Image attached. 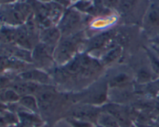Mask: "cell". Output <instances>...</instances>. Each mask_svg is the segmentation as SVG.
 <instances>
[{
    "label": "cell",
    "instance_id": "cell-1",
    "mask_svg": "<svg viewBox=\"0 0 159 127\" xmlns=\"http://www.w3.org/2000/svg\"><path fill=\"white\" fill-rule=\"evenodd\" d=\"M31 8L27 2L0 5V22L2 25L12 27L23 26L30 17Z\"/></svg>",
    "mask_w": 159,
    "mask_h": 127
},
{
    "label": "cell",
    "instance_id": "cell-2",
    "mask_svg": "<svg viewBox=\"0 0 159 127\" xmlns=\"http://www.w3.org/2000/svg\"><path fill=\"white\" fill-rule=\"evenodd\" d=\"M102 109H99L98 106L82 103L79 106H74L72 109H70V118L89 122L93 124V123H97L98 117Z\"/></svg>",
    "mask_w": 159,
    "mask_h": 127
},
{
    "label": "cell",
    "instance_id": "cell-3",
    "mask_svg": "<svg viewBox=\"0 0 159 127\" xmlns=\"http://www.w3.org/2000/svg\"><path fill=\"white\" fill-rule=\"evenodd\" d=\"M75 43L69 39H64L57 44L54 52V61L59 64H65L71 61L75 53Z\"/></svg>",
    "mask_w": 159,
    "mask_h": 127
},
{
    "label": "cell",
    "instance_id": "cell-4",
    "mask_svg": "<svg viewBox=\"0 0 159 127\" xmlns=\"http://www.w3.org/2000/svg\"><path fill=\"white\" fill-rule=\"evenodd\" d=\"M39 89L37 92V103H38L40 113L43 112V113H49L52 111V109L55 106V103L57 102V94L54 89Z\"/></svg>",
    "mask_w": 159,
    "mask_h": 127
},
{
    "label": "cell",
    "instance_id": "cell-5",
    "mask_svg": "<svg viewBox=\"0 0 159 127\" xmlns=\"http://www.w3.org/2000/svg\"><path fill=\"white\" fill-rule=\"evenodd\" d=\"M102 111L107 112L113 116L119 123L120 127H126L132 124L130 114L124 109V106L117 103H108L102 106Z\"/></svg>",
    "mask_w": 159,
    "mask_h": 127
},
{
    "label": "cell",
    "instance_id": "cell-6",
    "mask_svg": "<svg viewBox=\"0 0 159 127\" xmlns=\"http://www.w3.org/2000/svg\"><path fill=\"white\" fill-rule=\"evenodd\" d=\"M17 78L23 81L32 82L39 85H48L50 83V76L43 71L40 69H31L20 72L17 75Z\"/></svg>",
    "mask_w": 159,
    "mask_h": 127
},
{
    "label": "cell",
    "instance_id": "cell-7",
    "mask_svg": "<svg viewBox=\"0 0 159 127\" xmlns=\"http://www.w3.org/2000/svg\"><path fill=\"white\" fill-rule=\"evenodd\" d=\"M61 32L57 27H48L43 29L40 34V43L55 50L61 40Z\"/></svg>",
    "mask_w": 159,
    "mask_h": 127
},
{
    "label": "cell",
    "instance_id": "cell-8",
    "mask_svg": "<svg viewBox=\"0 0 159 127\" xmlns=\"http://www.w3.org/2000/svg\"><path fill=\"white\" fill-rule=\"evenodd\" d=\"M81 20V15L77 11L68 10L61 18L58 29L62 33H67L78 26Z\"/></svg>",
    "mask_w": 159,
    "mask_h": 127
},
{
    "label": "cell",
    "instance_id": "cell-9",
    "mask_svg": "<svg viewBox=\"0 0 159 127\" xmlns=\"http://www.w3.org/2000/svg\"><path fill=\"white\" fill-rule=\"evenodd\" d=\"M43 85H39L32 82L23 81L18 80L17 81H12L9 87L16 91L20 96L26 95H34Z\"/></svg>",
    "mask_w": 159,
    "mask_h": 127
},
{
    "label": "cell",
    "instance_id": "cell-10",
    "mask_svg": "<svg viewBox=\"0 0 159 127\" xmlns=\"http://www.w3.org/2000/svg\"><path fill=\"white\" fill-rule=\"evenodd\" d=\"M14 43L24 49H29L32 47V43H31V35L29 31L27 30L26 27H25L24 25L16 27L15 35V42Z\"/></svg>",
    "mask_w": 159,
    "mask_h": 127
},
{
    "label": "cell",
    "instance_id": "cell-11",
    "mask_svg": "<svg viewBox=\"0 0 159 127\" xmlns=\"http://www.w3.org/2000/svg\"><path fill=\"white\" fill-rule=\"evenodd\" d=\"M114 90L110 93V100L113 103L124 104L125 102L129 101L133 96V90L128 89V86L122 88H112Z\"/></svg>",
    "mask_w": 159,
    "mask_h": 127
},
{
    "label": "cell",
    "instance_id": "cell-12",
    "mask_svg": "<svg viewBox=\"0 0 159 127\" xmlns=\"http://www.w3.org/2000/svg\"><path fill=\"white\" fill-rule=\"evenodd\" d=\"M26 111L34 113L40 114L37 97L34 95H26L20 97L18 102Z\"/></svg>",
    "mask_w": 159,
    "mask_h": 127
},
{
    "label": "cell",
    "instance_id": "cell-13",
    "mask_svg": "<svg viewBox=\"0 0 159 127\" xmlns=\"http://www.w3.org/2000/svg\"><path fill=\"white\" fill-rule=\"evenodd\" d=\"M112 36L111 32H106L95 36L89 43V51H93L102 48Z\"/></svg>",
    "mask_w": 159,
    "mask_h": 127
},
{
    "label": "cell",
    "instance_id": "cell-14",
    "mask_svg": "<svg viewBox=\"0 0 159 127\" xmlns=\"http://www.w3.org/2000/svg\"><path fill=\"white\" fill-rule=\"evenodd\" d=\"M16 30V27L2 25L1 30H0V43L8 45L14 43Z\"/></svg>",
    "mask_w": 159,
    "mask_h": 127
},
{
    "label": "cell",
    "instance_id": "cell-15",
    "mask_svg": "<svg viewBox=\"0 0 159 127\" xmlns=\"http://www.w3.org/2000/svg\"><path fill=\"white\" fill-rule=\"evenodd\" d=\"M130 81V78L127 74L120 73L110 79L108 83V86L110 89L125 87V86H129Z\"/></svg>",
    "mask_w": 159,
    "mask_h": 127
},
{
    "label": "cell",
    "instance_id": "cell-16",
    "mask_svg": "<svg viewBox=\"0 0 159 127\" xmlns=\"http://www.w3.org/2000/svg\"><path fill=\"white\" fill-rule=\"evenodd\" d=\"M0 96H1L2 103L6 105L18 103L21 97L14 89L10 87L0 91Z\"/></svg>",
    "mask_w": 159,
    "mask_h": 127
},
{
    "label": "cell",
    "instance_id": "cell-17",
    "mask_svg": "<svg viewBox=\"0 0 159 127\" xmlns=\"http://www.w3.org/2000/svg\"><path fill=\"white\" fill-rule=\"evenodd\" d=\"M97 124L102 127H120L117 120L110 113L101 111L97 120Z\"/></svg>",
    "mask_w": 159,
    "mask_h": 127
},
{
    "label": "cell",
    "instance_id": "cell-18",
    "mask_svg": "<svg viewBox=\"0 0 159 127\" xmlns=\"http://www.w3.org/2000/svg\"><path fill=\"white\" fill-rule=\"evenodd\" d=\"M122 52V47L121 46H116L113 47V49L109 50L108 52H106L103 55H102V59H101V63L102 65H109L110 63H113L115 60L117 59L121 55Z\"/></svg>",
    "mask_w": 159,
    "mask_h": 127
},
{
    "label": "cell",
    "instance_id": "cell-19",
    "mask_svg": "<svg viewBox=\"0 0 159 127\" xmlns=\"http://www.w3.org/2000/svg\"><path fill=\"white\" fill-rule=\"evenodd\" d=\"M154 73L152 72V69H148L147 68H142L140 69L137 74V80L138 83L141 85L147 84L154 81L155 78H154Z\"/></svg>",
    "mask_w": 159,
    "mask_h": 127
},
{
    "label": "cell",
    "instance_id": "cell-20",
    "mask_svg": "<svg viewBox=\"0 0 159 127\" xmlns=\"http://www.w3.org/2000/svg\"><path fill=\"white\" fill-rule=\"evenodd\" d=\"M148 57L150 63V68L156 79L159 77V57L155 51H148Z\"/></svg>",
    "mask_w": 159,
    "mask_h": 127
},
{
    "label": "cell",
    "instance_id": "cell-21",
    "mask_svg": "<svg viewBox=\"0 0 159 127\" xmlns=\"http://www.w3.org/2000/svg\"><path fill=\"white\" fill-rule=\"evenodd\" d=\"M148 24L152 26H159V8L154 6L149 10L147 15Z\"/></svg>",
    "mask_w": 159,
    "mask_h": 127
},
{
    "label": "cell",
    "instance_id": "cell-22",
    "mask_svg": "<svg viewBox=\"0 0 159 127\" xmlns=\"http://www.w3.org/2000/svg\"><path fill=\"white\" fill-rule=\"evenodd\" d=\"M137 0H120L118 7L122 13H127L135 6Z\"/></svg>",
    "mask_w": 159,
    "mask_h": 127
},
{
    "label": "cell",
    "instance_id": "cell-23",
    "mask_svg": "<svg viewBox=\"0 0 159 127\" xmlns=\"http://www.w3.org/2000/svg\"><path fill=\"white\" fill-rule=\"evenodd\" d=\"M12 80L4 74H0V91L9 88L12 84Z\"/></svg>",
    "mask_w": 159,
    "mask_h": 127
},
{
    "label": "cell",
    "instance_id": "cell-24",
    "mask_svg": "<svg viewBox=\"0 0 159 127\" xmlns=\"http://www.w3.org/2000/svg\"><path fill=\"white\" fill-rule=\"evenodd\" d=\"M120 0H104V4L110 8H113L118 6Z\"/></svg>",
    "mask_w": 159,
    "mask_h": 127
},
{
    "label": "cell",
    "instance_id": "cell-25",
    "mask_svg": "<svg viewBox=\"0 0 159 127\" xmlns=\"http://www.w3.org/2000/svg\"><path fill=\"white\" fill-rule=\"evenodd\" d=\"M134 125L136 127H157L154 125L149 124V123H139V122H135Z\"/></svg>",
    "mask_w": 159,
    "mask_h": 127
},
{
    "label": "cell",
    "instance_id": "cell-26",
    "mask_svg": "<svg viewBox=\"0 0 159 127\" xmlns=\"http://www.w3.org/2000/svg\"><path fill=\"white\" fill-rule=\"evenodd\" d=\"M19 0H0V5H8V4H12Z\"/></svg>",
    "mask_w": 159,
    "mask_h": 127
},
{
    "label": "cell",
    "instance_id": "cell-27",
    "mask_svg": "<svg viewBox=\"0 0 159 127\" xmlns=\"http://www.w3.org/2000/svg\"><path fill=\"white\" fill-rule=\"evenodd\" d=\"M154 83H155V86H156L157 89H158V90L159 92V77H158V78L155 79V80H154Z\"/></svg>",
    "mask_w": 159,
    "mask_h": 127
},
{
    "label": "cell",
    "instance_id": "cell-28",
    "mask_svg": "<svg viewBox=\"0 0 159 127\" xmlns=\"http://www.w3.org/2000/svg\"><path fill=\"white\" fill-rule=\"evenodd\" d=\"M153 49H154V51H155V53H156L159 57V49H158V48H156V47H153Z\"/></svg>",
    "mask_w": 159,
    "mask_h": 127
},
{
    "label": "cell",
    "instance_id": "cell-29",
    "mask_svg": "<svg viewBox=\"0 0 159 127\" xmlns=\"http://www.w3.org/2000/svg\"><path fill=\"white\" fill-rule=\"evenodd\" d=\"M4 71H5V69H3L2 66L1 65H0V74H2V73H3V72H4Z\"/></svg>",
    "mask_w": 159,
    "mask_h": 127
},
{
    "label": "cell",
    "instance_id": "cell-30",
    "mask_svg": "<svg viewBox=\"0 0 159 127\" xmlns=\"http://www.w3.org/2000/svg\"><path fill=\"white\" fill-rule=\"evenodd\" d=\"M94 127H102V126H99V125H96V126H94Z\"/></svg>",
    "mask_w": 159,
    "mask_h": 127
},
{
    "label": "cell",
    "instance_id": "cell-31",
    "mask_svg": "<svg viewBox=\"0 0 159 127\" xmlns=\"http://www.w3.org/2000/svg\"><path fill=\"white\" fill-rule=\"evenodd\" d=\"M2 23H1V22H0V30H1V28H2Z\"/></svg>",
    "mask_w": 159,
    "mask_h": 127
},
{
    "label": "cell",
    "instance_id": "cell-32",
    "mask_svg": "<svg viewBox=\"0 0 159 127\" xmlns=\"http://www.w3.org/2000/svg\"><path fill=\"white\" fill-rule=\"evenodd\" d=\"M40 1H43V2H48V1H50V0H40Z\"/></svg>",
    "mask_w": 159,
    "mask_h": 127
},
{
    "label": "cell",
    "instance_id": "cell-33",
    "mask_svg": "<svg viewBox=\"0 0 159 127\" xmlns=\"http://www.w3.org/2000/svg\"><path fill=\"white\" fill-rule=\"evenodd\" d=\"M157 98H158V100H159V94L158 95V96H157Z\"/></svg>",
    "mask_w": 159,
    "mask_h": 127
}]
</instances>
